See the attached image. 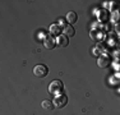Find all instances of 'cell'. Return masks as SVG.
Here are the masks:
<instances>
[{
  "instance_id": "1",
  "label": "cell",
  "mask_w": 120,
  "mask_h": 115,
  "mask_svg": "<svg viewBox=\"0 0 120 115\" xmlns=\"http://www.w3.org/2000/svg\"><path fill=\"white\" fill-rule=\"evenodd\" d=\"M63 90H64V84H63L61 80L56 79V80H52V82L49 84V92L52 95H59V93H63Z\"/></svg>"
},
{
  "instance_id": "2",
  "label": "cell",
  "mask_w": 120,
  "mask_h": 115,
  "mask_svg": "<svg viewBox=\"0 0 120 115\" xmlns=\"http://www.w3.org/2000/svg\"><path fill=\"white\" fill-rule=\"evenodd\" d=\"M47 73H49V68L44 64H37L36 67L33 68V74H35L36 77H38V78L46 77Z\"/></svg>"
},
{
  "instance_id": "3",
  "label": "cell",
  "mask_w": 120,
  "mask_h": 115,
  "mask_svg": "<svg viewBox=\"0 0 120 115\" xmlns=\"http://www.w3.org/2000/svg\"><path fill=\"white\" fill-rule=\"evenodd\" d=\"M54 105L56 106V107H64L65 105H67L68 102V96L64 93H59L55 96V99H54Z\"/></svg>"
},
{
  "instance_id": "4",
  "label": "cell",
  "mask_w": 120,
  "mask_h": 115,
  "mask_svg": "<svg viewBox=\"0 0 120 115\" xmlns=\"http://www.w3.org/2000/svg\"><path fill=\"white\" fill-rule=\"evenodd\" d=\"M44 46L49 50H51V49H54L56 46V38L52 36V34H47V36H45L44 38Z\"/></svg>"
},
{
  "instance_id": "5",
  "label": "cell",
  "mask_w": 120,
  "mask_h": 115,
  "mask_svg": "<svg viewBox=\"0 0 120 115\" xmlns=\"http://www.w3.org/2000/svg\"><path fill=\"white\" fill-rule=\"evenodd\" d=\"M97 65L100 68H107L110 65V59L106 55H100L98 59H97Z\"/></svg>"
},
{
  "instance_id": "6",
  "label": "cell",
  "mask_w": 120,
  "mask_h": 115,
  "mask_svg": "<svg viewBox=\"0 0 120 115\" xmlns=\"http://www.w3.org/2000/svg\"><path fill=\"white\" fill-rule=\"evenodd\" d=\"M68 44H69V40H68V37L65 34L61 33L56 37V45L61 46V47H65V46H68Z\"/></svg>"
},
{
  "instance_id": "7",
  "label": "cell",
  "mask_w": 120,
  "mask_h": 115,
  "mask_svg": "<svg viewBox=\"0 0 120 115\" xmlns=\"http://www.w3.org/2000/svg\"><path fill=\"white\" fill-rule=\"evenodd\" d=\"M49 31H50V34H52L54 37H58L59 34H61V27H60L59 24H56V23H54V24L50 26V28H49Z\"/></svg>"
},
{
  "instance_id": "8",
  "label": "cell",
  "mask_w": 120,
  "mask_h": 115,
  "mask_svg": "<svg viewBox=\"0 0 120 115\" xmlns=\"http://www.w3.org/2000/svg\"><path fill=\"white\" fill-rule=\"evenodd\" d=\"M91 37H92L95 41H100V40L104 38V31H96V30H91Z\"/></svg>"
},
{
  "instance_id": "9",
  "label": "cell",
  "mask_w": 120,
  "mask_h": 115,
  "mask_svg": "<svg viewBox=\"0 0 120 115\" xmlns=\"http://www.w3.org/2000/svg\"><path fill=\"white\" fill-rule=\"evenodd\" d=\"M63 34H65L67 37H73L74 34H75V31H74L73 26L68 24L67 27H64V28H63Z\"/></svg>"
},
{
  "instance_id": "10",
  "label": "cell",
  "mask_w": 120,
  "mask_h": 115,
  "mask_svg": "<svg viewBox=\"0 0 120 115\" xmlns=\"http://www.w3.org/2000/svg\"><path fill=\"white\" fill-rule=\"evenodd\" d=\"M67 22L69 23L70 26H72V23H75L77 22V19H78V15H77V13L75 12H69V13L67 14Z\"/></svg>"
},
{
  "instance_id": "11",
  "label": "cell",
  "mask_w": 120,
  "mask_h": 115,
  "mask_svg": "<svg viewBox=\"0 0 120 115\" xmlns=\"http://www.w3.org/2000/svg\"><path fill=\"white\" fill-rule=\"evenodd\" d=\"M97 17H98V19H100L101 22L107 21V18H109V13H107V10H106V9H101V10H98V13H97Z\"/></svg>"
},
{
  "instance_id": "12",
  "label": "cell",
  "mask_w": 120,
  "mask_h": 115,
  "mask_svg": "<svg viewBox=\"0 0 120 115\" xmlns=\"http://www.w3.org/2000/svg\"><path fill=\"white\" fill-rule=\"evenodd\" d=\"M41 105H42V107H44L45 110H52L54 106H55V105H54V102L50 101V100H44Z\"/></svg>"
},
{
  "instance_id": "13",
  "label": "cell",
  "mask_w": 120,
  "mask_h": 115,
  "mask_svg": "<svg viewBox=\"0 0 120 115\" xmlns=\"http://www.w3.org/2000/svg\"><path fill=\"white\" fill-rule=\"evenodd\" d=\"M118 21H120V12L119 10H114L112 14H111V22L116 23Z\"/></svg>"
},
{
  "instance_id": "14",
  "label": "cell",
  "mask_w": 120,
  "mask_h": 115,
  "mask_svg": "<svg viewBox=\"0 0 120 115\" xmlns=\"http://www.w3.org/2000/svg\"><path fill=\"white\" fill-rule=\"evenodd\" d=\"M114 58H115L116 60H119V59H120V50L114 51Z\"/></svg>"
},
{
  "instance_id": "15",
  "label": "cell",
  "mask_w": 120,
  "mask_h": 115,
  "mask_svg": "<svg viewBox=\"0 0 120 115\" xmlns=\"http://www.w3.org/2000/svg\"><path fill=\"white\" fill-rule=\"evenodd\" d=\"M59 26H60V27H61V26H63V27H67L68 24H65V21H64V19H60V21H59Z\"/></svg>"
},
{
  "instance_id": "16",
  "label": "cell",
  "mask_w": 120,
  "mask_h": 115,
  "mask_svg": "<svg viewBox=\"0 0 120 115\" xmlns=\"http://www.w3.org/2000/svg\"><path fill=\"white\" fill-rule=\"evenodd\" d=\"M93 55H96V56H98V55H100V54H98V49H97V47L93 49Z\"/></svg>"
}]
</instances>
